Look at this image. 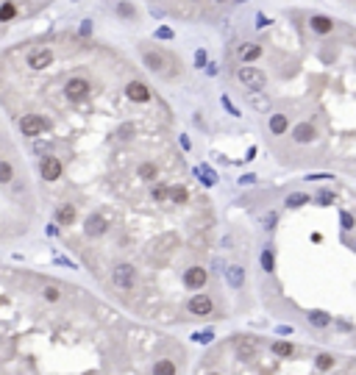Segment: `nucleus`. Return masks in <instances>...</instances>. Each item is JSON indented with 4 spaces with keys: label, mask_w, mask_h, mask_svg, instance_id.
<instances>
[{
    "label": "nucleus",
    "mask_w": 356,
    "mask_h": 375,
    "mask_svg": "<svg viewBox=\"0 0 356 375\" xmlns=\"http://www.w3.org/2000/svg\"><path fill=\"white\" fill-rule=\"evenodd\" d=\"M215 3H225V0H215Z\"/></svg>",
    "instance_id": "obj_46"
},
{
    "label": "nucleus",
    "mask_w": 356,
    "mask_h": 375,
    "mask_svg": "<svg viewBox=\"0 0 356 375\" xmlns=\"http://www.w3.org/2000/svg\"><path fill=\"white\" fill-rule=\"evenodd\" d=\"M237 78L242 81L248 89H264V86H267V75L259 70V67H239Z\"/></svg>",
    "instance_id": "obj_2"
},
{
    "label": "nucleus",
    "mask_w": 356,
    "mask_h": 375,
    "mask_svg": "<svg viewBox=\"0 0 356 375\" xmlns=\"http://www.w3.org/2000/svg\"><path fill=\"white\" fill-rule=\"evenodd\" d=\"M134 278H136V272H134L131 264H117V267L112 270V284L117 286V289H131Z\"/></svg>",
    "instance_id": "obj_4"
},
{
    "label": "nucleus",
    "mask_w": 356,
    "mask_h": 375,
    "mask_svg": "<svg viewBox=\"0 0 356 375\" xmlns=\"http://www.w3.org/2000/svg\"><path fill=\"white\" fill-rule=\"evenodd\" d=\"M206 72H209V75H217V64H215V61H211V64H206Z\"/></svg>",
    "instance_id": "obj_45"
},
{
    "label": "nucleus",
    "mask_w": 356,
    "mask_h": 375,
    "mask_svg": "<svg viewBox=\"0 0 356 375\" xmlns=\"http://www.w3.org/2000/svg\"><path fill=\"white\" fill-rule=\"evenodd\" d=\"M156 36H159V39H173V31H170V28H159V31H156Z\"/></svg>",
    "instance_id": "obj_40"
},
{
    "label": "nucleus",
    "mask_w": 356,
    "mask_h": 375,
    "mask_svg": "<svg viewBox=\"0 0 356 375\" xmlns=\"http://www.w3.org/2000/svg\"><path fill=\"white\" fill-rule=\"evenodd\" d=\"M53 64V50L50 47H37V50L28 53V67L31 70H45V67Z\"/></svg>",
    "instance_id": "obj_6"
},
{
    "label": "nucleus",
    "mask_w": 356,
    "mask_h": 375,
    "mask_svg": "<svg viewBox=\"0 0 356 375\" xmlns=\"http://www.w3.org/2000/svg\"><path fill=\"white\" fill-rule=\"evenodd\" d=\"M73 217H75V206H73V203H61L59 211H56V222L59 225H70Z\"/></svg>",
    "instance_id": "obj_19"
},
{
    "label": "nucleus",
    "mask_w": 356,
    "mask_h": 375,
    "mask_svg": "<svg viewBox=\"0 0 356 375\" xmlns=\"http://www.w3.org/2000/svg\"><path fill=\"white\" fill-rule=\"evenodd\" d=\"M314 125H309V122H298L295 128H292V139L298 142V145H306V142H314Z\"/></svg>",
    "instance_id": "obj_12"
},
{
    "label": "nucleus",
    "mask_w": 356,
    "mask_h": 375,
    "mask_svg": "<svg viewBox=\"0 0 356 375\" xmlns=\"http://www.w3.org/2000/svg\"><path fill=\"white\" fill-rule=\"evenodd\" d=\"M264 225H267V228H273V225H276V214H267L264 217Z\"/></svg>",
    "instance_id": "obj_43"
},
{
    "label": "nucleus",
    "mask_w": 356,
    "mask_h": 375,
    "mask_svg": "<svg viewBox=\"0 0 356 375\" xmlns=\"http://www.w3.org/2000/svg\"><path fill=\"white\" fill-rule=\"evenodd\" d=\"M142 59H145V67L153 72L164 75V78H173V72L167 70V67H181L175 64V59L170 56V53H162V50H150V47H142Z\"/></svg>",
    "instance_id": "obj_1"
},
{
    "label": "nucleus",
    "mask_w": 356,
    "mask_h": 375,
    "mask_svg": "<svg viewBox=\"0 0 356 375\" xmlns=\"http://www.w3.org/2000/svg\"><path fill=\"white\" fill-rule=\"evenodd\" d=\"M225 281L231 284V289H242V284H245V270L239 267V264H231V267H225Z\"/></svg>",
    "instance_id": "obj_14"
},
{
    "label": "nucleus",
    "mask_w": 356,
    "mask_h": 375,
    "mask_svg": "<svg viewBox=\"0 0 356 375\" xmlns=\"http://www.w3.org/2000/svg\"><path fill=\"white\" fill-rule=\"evenodd\" d=\"M192 3H201V0H192Z\"/></svg>",
    "instance_id": "obj_47"
},
{
    "label": "nucleus",
    "mask_w": 356,
    "mask_h": 375,
    "mask_svg": "<svg viewBox=\"0 0 356 375\" xmlns=\"http://www.w3.org/2000/svg\"><path fill=\"white\" fill-rule=\"evenodd\" d=\"M239 3H245V0H239Z\"/></svg>",
    "instance_id": "obj_48"
},
{
    "label": "nucleus",
    "mask_w": 356,
    "mask_h": 375,
    "mask_svg": "<svg viewBox=\"0 0 356 375\" xmlns=\"http://www.w3.org/2000/svg\"><path fill=\"white\" fill-rule=\"evenodd\" d=\"M317 203H320V206H331V203H334V192H328V189H326V192H320Z\"/></svg>",
    "instance_id": "obj_34"
},
{
    "label": "nucleus",
    "mask_w": 356,
    "mask_h": 375,
    "mask_svg": "<svg viewBox=\"0 0 356 375\" xmlns=\"http://www.w3.org/2000/svg\"><path fill=\"white\" fill-rule=\"evenodd\" d=\"M306 200H309V195H306V192H292L284 203H287V209H298V206H304Z\"/></svg>",
    "instance_id": "obj_25"
},
{
    "label": "nucleus",
    "mask_w": 356,
    "mask_h": 375,
    "mask_svg": "<svg viewBox=\"0 0 356 375\" xmlns=\"http://www.w3.org/2000/svg\"><path fill=\"white\" fill-rule=\"evenodd\" d=\"M353 248H356V242H353Z\"/></svg>",
    "instance_id": "obj_49"
},
{
    "label": "nucleus",
    "mask_w": 356,
    "mask_h": 375,
    "mask_svg": "<svg viewBox=\"0 0 356 375\" xmlns=\"http://www.w3.org/2000/svg\"><path fill=\"white\" fill-rule=\"evenodd\" d=\"M11 178H14V167L6 159H0V183H11Z\"/></svg>",
    "instance_id": "obj_26"
},
{
    "label": "nucleus",
    "mask_w": 356,
    "mask_h": 375,
    "mask_svg": "<svg viewBox=\"0 0 356 375\" xmlns=\"http://www.w3.org/2000/svg\"><path fill=\"white\" fill-rule=\"evenodd\" d=\"M187 309L192 311L195 317H209L211 311H215V303H211L209 295H195V297L187 303Z\"/></svg>",
    "instance_id": "obj_7"
},
{
    "label": "nucleus",
    "mask_w": 356,
    "mask_h": 375,
    "mask_svg": "<svg viewBox=\"0 0 356 375\" xmlns=\"http://www.w3.org/2000/svg\"><path fill=\"white\" fill-rule=\"evenodd\" d=\"M42 295H45V300H50V303H56V300L61 297V292L56 289V286H45V292H42Z\"/></svg>",
    "instance_id": "obj_32"
},
{
    "label": "nucleus",
    "mask_w": 356,
    "mask_h": 375,
    "mask_svg": "<svg viewBox=\"0 0 356 375\" xmlns=\"http://www.w3.org/2000/svg\"><path fill=\"white\" fill-rule=\"evenodd\" d=\"M340 225H342V231H353L356 220H353L351 211H340Z\"/></svg>",
    "instance_id": "obj_29"
},
{
    "label": "nucleus",
    "mask_w": 356,
    "mask_h": 375,
    "mask_svg": "<svg viewBox=\"0 0 356 375\" xmlns=\"http://www.w3.org/2000/svg\"><path fill=\"white\" fill-rule=\"evenodd\" d=\"M14 14H17V9H14L11 3H3V6H0V20H11Z\"/></svg>",
    "instance_id": "obj_31"
},
{
    "label": "nucleus",
    "mask_w": 356,
    "mask_h": 375,
    "mask_svg": "<svg viewBox=\"0 0 356 375\" xmlns=\"http://www.w3.org/2000/svg\"><path fill=\"white\" fill-rule=\"evenodd\" d=\"M187 189H184V186H173V189H170V200H175V203H187Z\"/></svg>",
    "instance_id": "obj_30"
},
{
    "label": "nucleus",
    "mask_w": 356,
    "mask_h": 375,
    "mask_svg": "<svg viewBox=\"0 0 356 375\" xmlns=\"http://www.w3.org/2000/svg\"><path fill=\"white\" fill-rule=\"evenodd\" d=\"M273 353H276V356H281V359H290V356H295V345H290V342H273Z\"/></svg>",
    "instance_id": "obj_21"
},
{
    "label": "nucleus",
    "mask_w": 356,
    "mask_h": 375,
    "mask_svg": "<svg viewBox=\"0 0 356 375\" xmlns=\"http://www.w3.org/2000/svg\"><path fill=\"white\" fill-rule=\"evenodd\" d=\"M81 33H84V36H89V33H92V20H84V25H81Z\"/></svg>",
    "instance_id": "obj_41"
},
{
    "label": "nucleus",
    "mask_w": 356,
    "mask_h": 375,
    "mask_svg": "<svg viewBox=\"0 0 356 375\" xmlns=\"http://www.w3.org/2000/svg\"><path fill=\"white\" fill-rule=\"evenodd\" d=\"M256 181V175H242V178H239V183H253Z\"/></svg>",
    "instance_id": "obj_44"
},
{
    "label": "nucleus",
    "mask_w": 356,
    "mask_h": 375,
    "mask_svg": "<svg viewBox=\"0 0 356 375\" xmlns=\"http://www.w3.org/2000/svg\"><path fill=\"white\" fill-rule=\"evenodd\" d=\"M248 103L256 108V111H270V98L262 92V89H253L248 92Z\"/></svg>",
    "instance_id": "obj_16"
},
{
    "label": "nucleus",
    "mask_w": 356,
    "mask_h": 375,
    "mask_svg": "<svg viewBox=\"0 0 356 375\" xmlns=\"http://www.w3.org/2000/svg\"><path fill=\"white\" fill-rule=\"evenodd\" d=\"M237 56H239V61H256L259 56H262V47L259 45H253V42H245V45H239V50H237Z\"/></svg>",
    "instance_id": "obj_15"
},
{
    "label": "nucleus",
    "mask_w": 356,
    "mask_h": 375,
    "mask_svg": "<svg viewBox=\"0 0 356 375\" xmlns=\"http://www.w3.org/2000/svg\"><path fill=\"white\" fill-rule=\"evenodd\" d=\"M198 175H201V181L206 183V186H215V183H217V173L211 167H206V164L198 167Z\"/></svg>",
    "instance_id": "obj_22"
},
{
    "label": "nucleus",
    "mask_w": 356,
    "mask_h": 375,
    "mask_svg": "<svg viewBox=\"0 0 356 375\" xmlns=\"http://www.w3.org/2000/svg\"><path fill=\"white\" fill-rule=\"evenodd\" d=\"M287 128H290V120H287V114H273L270 117V131L276 136L287 134Z\"/></svg>",
    "instance_id": "obj_20"
},
{
    "label": "nucleus",
    "mask_w": 356,
    "mask_h": 375,
    "mask_svg": "<svg viewBox=\"0 0 356 375\" xmlns=\"http://www.w3.org/2000/svg\"><path fill=\"white\" fill-rule=\"evenodd\" d=\"M195 67H206V50H198L195 53Z\"/></svg>",
    "instance_id": "obj_38"
},
{
    "label": "nucleus",
    "mask_w": 356,
    "mask_h": 375,
    "mask_svg": "<svg viewBox=\"0 0 356 375\" xmlns=\"http://www.w3.org/2000/svg\"><path fill=\"white\" fill-rule=\"evenodd\" d=\"M64 95L67 100H73V103H78V100H84L89 95V81L81 78V75H75V78H67L64 84Z\"/></svg>",
    "instance_id": "obj_3"
},
{
    "label": "nucleus",
    "mask_w": 356,
    "mask_h": 375,
    "mask_svg": "<svg viewBox=\"0 0 356 375\" xmlns=\"http://www.w3.org/2000/svg\"><path fill=\"white\" fill-rule=\"evenodd\" d=\"M131 134H134V125H122L120 131H117V139L126 142V139H131Z\"/></svg>",
    "instance_id": "obj_36"
},
{
    "label": "nucleus",
    "mask_w": 356,
    "mask_h": 375,
    "mask_svg": "<svg viewBox=\"0 0 356 375\" xmlns=\"http://www.w3.org/2000/svg\"><path fill=\"white\" fill-rule=\"evenodd\" d=\"M309 23H312V31H314V33H331V31H334V20H331V17L314 14Z\"/></svg>",
    "instance_id": "obj_17"
},
{
    "label": "nucleus",
    "mask_w": 356,
    "mask_h": 375,
    "mask_svg": "<svg viewBox=\"0 0 356 375\" xmlns=\"http://www.w3.org/2000/svg\"><path fill=\"white\" fill-rule=\"evenodd\" d=\"M153 375H175V364H173V361H167V359L156 361V364H153Z\"/></svg>",
    "instance_id": "obj_23"
},
{
    "label": "nucleus",
    "mask_w": 356,
    "mask_h": 375,
    "mask_svg": "<svg viewBox=\"0 0 356 375\" xmlns=\"http://www.w3.org/2000/svg\"><path fill=\"white\" fill-rule=\"evenodd\" d=\"M223 106H225V108H228V111H231V114H234V117H239V111H237V106H234V103H231V100H228V98H223Z\"/></svg>",
    "instance_id": "obj_39"
},
{
    "label": "nucleus",
    "mask_w": 356,
    "mask_h": 375,
    "mask_svg": "<svg viewBox=\"0 0 356 375\" xmlns=\"http://www.w3.org/2000/svg\"><path fill=\"white\" fill-rule=\"evenodd\" d=\"M314 364H317V367H320V370H328V367H331V364H334V359H331V356H328V353H323V356H317V359H314Z\"/></svg>",
    "instance_id": "obj_33"
},
{
    "label": "nucleus",
    "mask_w": 356,
    "mask_h": 375,
    "mask_svg": "<svg viewBox=\"0 0 356 375\" xmlns=\"http://www.w3.org/2000/svg\"><path fill=\"white\" fill-rule=\"evenodd\" d=\"M215 339V331L206 328V331H201V333H195V342H211Z\"/></svg>",
    "instance_id": "obj_35"
},
{
    "label": "nucleus",
    "mask_w": 356,
    "mask_h": 375,
    "mask_svg": "<svg viewBox=\"0 0 356 375\" xmlns=\"http://www.w3.org/2000/svg\"><path fill=\"white\" fill-rule=\"evenodd\" d=\"M167 195H170V192H167L164 186H153V189H150V197H153V200H164Z\"/></svg>",
    "instance_id": "obj_37"
},
{
    "label": "nucleus",
    "mask_w": 356,
    "mask_h": 375,
    "mask_svg": "<svg viewBox=\"0 0 356 375\" xmlns=\"http://www.w3.org/2000/svg\"><path fill=\"white\" fill-rule=\"evenodd\" d=\"M306 320H309V323L314 325V328H328V325H331V314H326V311H306Z\"/></svg>",
    "instance_id": "obj_18"
},
{
    "label": "nucleus",
    "mask_w": 356,
    "mask_h": 375,
    "mask_svg": "<svg viewBox=\"0 0 356 375\" xmlns=\"http://www.w3.org/2000/svg\"><path fill=\"white\" fill-rule=\"evenodd\" d=\"M106 228H109V222H106L100 214H89L86 222H84V234H86V236H103Z\"/></svg>",
    "instance_id": "obj_8"
},
{
    "label": "nucleus",
    "mask_w": 356,
    "mask_h": 375,
    "mask_svg": "<svg viewBox=\"0 0 356 375\" xmlns=\"http://www.w3.org/2000/svg\"><path fill=\"white\" fill-rule=\"evenodd\" d=\"M42 175H45V181H59L61 178V161L56 156H45L42 159Z\"/></svg>",
    "instance_id": "obj_11"
},
{
    "label": "nucleus",
    "mask_w": 356,
    "mask_h": 375,
    "mask_svg": "<svg viewBox=\"0 0 356 375\" xmlns=\"http://www.w3.org/2000/svg\"><path fill=\"white\" fill-rule=\"evenodd\" d=\"M117 14L126 17V20H136V9L131 3H126V0H120V3H117Z\"/></svg>",
    "instance_id": "obj_27"
},
{
    "label": "nucleus",
    "mask_w": 356,
    "mask_h": 375,
    "mask_svg": "<svg viewBox=\"0 0 356 375\" xmlns=\"http://www.w3.org/2000/svg\"><path fill=\"white\" fill-rule=\"evenodd\" d=\"M45 128H47V120L39 117V114H25V117L20 120L23 136H39V134H45Z\"/></svg>",
    "instance_id": "obj_5"
},
{
    "label": "nucleus",
    "mask_w": 356,
    "mask_h": 375,
    "mask_svg": "<svg viewBox=\"0 0 356 375\" xmlns=\"http://www.w3.org/2000/svg\"><path fill=\"white\" fill-rule=\"evenodd\" d=\"M211 375H217V372H211Z\"/></svg>",
    "instance_id": "obj_50"
},
{
    "label": "nucleus",
    "mask_w": 356,
    "mask_h": 375,
    "mask_svg": "<svg viewBox=\"0 0 356 375\" xmlns=\"http://www.w3.org/2000/svg\"><path fill=\"white\" fill-rule=\"evenodd\" d=\"M33 150H37V153H50V145H45V142H37V145H33Z\"/></svg>",
    "instance_id": "obj_42"
},
{
    "label": "nucleus",
    "mask_w": 356,
    "mask_h": 375,
    "mask_svg": "<svg viewBox=\"0 0 356 375\" xmlns=\"http://www.w3.org/2000/svg\"><path fill=\"white\" fill-rule=\"evenodd\" d=\"M184 284H187V289H203V284H206V270L203 267H189L184 272Z\"/></svg>",
    "instance_id": "obj_9"
},
{
    "label": "nucleus",
    "mask_w": 356,
    "mask_h": 375,
    "mask_svg": "<svg viewBox=\"0 0 356 375\" xmlns=\"http://www.w3.org/2000/svg\"><path fill=\"white\" fill-rule=\"evenodd\" d=\"M262 270L273 272L276 270V258H273V250H262Z\"/></svg>",
    "instance_id": "obj_28"
},
{
    "label": "nucleus",
    "mask_w": 356,
    "mask_h": 375,
    "mask_svg": "<svg viewBox=\"0 0 356 375\" xmlns=\"http://www.w3.org/2000/svg\"><path fill=\"white\" fill-rule=\"evenodd\" d=\"M136 175H139L142 181H153V178H156V164H153V161H145V164H139Z\"/></svg>",
    "instance_id": "obj_24"
},
{
    "label": "nucleus",
    "mask_w": 356,
    "mask_h": 375,
    "mask_svg": "<svg viewBox=\"0 0 356 375\" xmlns=\"http://www.w3.org/2000/svg\"><path fill=\"white\" fill-rule=\"evenodd\" d=\"M234 347H237V353L239 356H256V350H259V342L256 339H251V336H237L234 339Z\"/></svg>",
    "instance_id": "obj_13"
},
{
    "label": "nucleus",
    "mask_w": 356,
    "mask_h": 375,
    "mask_svg": "<svg viewBox=\"0 0 356 375\" xmlns=\"http://www.w3.org/2000/svg\"><path fill=\"white\" fill-rule=\"evenodd\" d=\"M126 95L134 100V103H148L150 100V89L142 84V81H131V84L126 86Z\"/></svg>",
    "instance_id": "obj_10"
}]
</instances>
